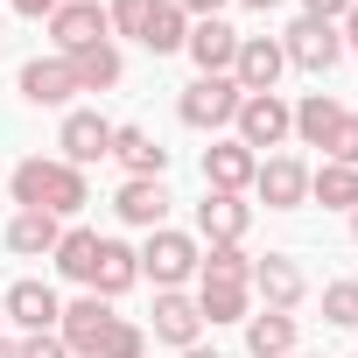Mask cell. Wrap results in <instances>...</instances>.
<instances>
[{
  "mask_svg": "<svg viewBox=\"0 0 358 358\" xmlns=\"http://www.w3.org/2000/svg\"><path fill=\"white\" fill-rule=\"evenodd\" d=\"M197 281H246V288H253V253H246V246H211V253L197 260Z\"/></svg>",
  "mask_w": 358,
  "mask_h": 358,
  "instance_id": "29",
  "label": "cell"
},
{
  "mask_svg": "<svg viewBox=\"0 0 358 358\" xmlns=\"http://www.w3.org/2000/svg\"><path fill=\"white\" fill-rule=\"evenodd\" d=\"M0 358H22V344H15V337H0Z\"/></svg>",
  "mask_w": 358,
  "mask_h": 358,
  "instance_id": "39",
  "label": "cell"
},
{
  "mask_svg": "<svg viewBox=\"0 0 358 358\" xmlns=\"http://www.w3.org/2000/svg\"><path fill=\"white\" fill-rule=\"evenodd\" d=\"M197 260H204V246H197L190 232L162 225V232H148V246H141V281H155V288H183V281L197 274Z\"/></svg>",
  "mask_w": 358,
  "mask_h": 358,
  "instance_id": "3",
  "label": "cell"
},
{
  "mask_svg": "<svg viewBox=\"0 0 358 358\" xmlns=\"http://www.w3.org/2000/svg\"><path fill=\"white\" fill-rule=\"evenodd\" d=\"M190 43V15L176 8V0H155V15H148V36H141V50H155V57H176Z\"/></svg>",
  "mask_w": 358,
  "mask_h": 358,
  "instance_id": "27",
  "label": "cell"
},
{
  "mask_svg": "<svg viewBox=\"0 0 358 358\" xmlns=\"http://www.w3.org/2000/svg\"><path fill=\"white\" fill-rule=\"evenodd\" d=\"M8 8H15V15H29V22H50L64 0H8Z\"/></svg>",
  "mask_w": 358,
  "mask_h": 358,
  "instance_id": "35",
  "label": "cell"
},
{
  "mask_svg": "<svg viewBox=\"0 0 358 358\" xmlns=\"http://www.w3.org/2000/svg\"><path fill=\"white\" fill-rule=\"evenodd\" d=\"M197 316L204 323H246L253 316V288L246 281H197Z\"/></svg>",
  "mask_w": 358,
  "mask_h": 358,
  "instance_id": "24",
  "label": "cell"
},
{
  "mask_svg": "<svg viewBox=\"0 0 358 358\" xmlns=\"http://www.w3.org/2000/svg\"><path fill=\"white\" fill-rule=\"evenodd\" d=\"M281 57L295 64V71H309V78H323V71H337V57H344V36H337V22H295L288 36H281Z\"/></svg>",
  "mask_w": 358,
  "mask_h": 358,
  "instance_id": "6",
  "label": "cell"
},
{
  "mask_svg": "<svg viewBox=\"0 0 358 358\" xmlns=\"http://www.w3.org/2000/svg\"><path fill=\"white\" fill-rule=\"evenodd\" d=\"M176 8H183V15H190V22H211V15H218V8H225V0H176Z\"/></svg>",
  "mask_w": 358,
  "mask_h": 358,
  "instance_id": "36",
  "label": "cell"
},
{
  "mask_svg": "<svg viewBox=\"0 0 358 358\" xmlns=\"http://www.w3.org/2000/svg\"><path fill=\"white\" fill-rule=\"evenodd\" d=\"M337 36H344V50H351V57H358V8H351V15H344V22H337Z\"/></svg>",
  "mask_w": 358,
  "mask_h": 358,
  "instance_id": "37",
  "label": "cell"
},
{
  "mask_svg": "<svg viewBox=\"0 0 358 358\" xmlns=\"http://www.w3.org/2000/svg\"><path fill=\"white\" fill-rule=\"evenodd\" d=\"M253 197H260L267 211H302V204H309V162L267 155V162L253 169Z\"/></svg>",
  "mask_w": 358,
  "mask_h": 358,
  "instance_id": "8",
  "label": "cell"
},
{
  "mask_svg": "<svg viewBox=\"0 0 358 358\" xmlns=\"http://www.w3.org/2000/svg\"><path fill=\"white\" fill-rule=\"evenodd\" d=\"M281 71H288V57H281V36H239V57H232V85L253 99V92H274L281 85Z\"/></svg>",
  "mask_w": 358,
  "mask_h": 358,
  "instance_id": "10",
  "label": "cell"
},
{
  "mask_svg": "<svg viewBox=\"0 0 358 358\" xmlns=\"http://www.w3.org/2000/svg\"><path fill=\"white\" fill-rule=\"evenodd\" d=\"M8 190H15L22 211H50V218H78V211L92 204L85 169H71L64 155H29V162H15Z\"/></svg>",
  "mask_w": 358,
  "mask_h": 358,
  "instance_id": "2",
  "label": "cell"
},
{
  "mask_svg": "<svg viewBox=\"0 0 358 358\" xmlns=\"http://www.w3.org/2000/svg\"><path fill=\"white\" fill-rule=\"evenodd\" d=\"M113 162H120L127 176H155V183H162V169H169V148H162L148 127H113Z\"/></svg>",
  "mask_w": 358,
  "mask_h": 358,
  "instance_id": "20",
  "label": "cell"
},
{
  "mask_svg": "<svg viewBox=\"0 0 358 358\" xmlns=\"http://www.w3.org/2000/svg\"><path fill=\"white\" fill-rule=\"evenodd\" d=\"M22 99H29V106H71V99H78L71 64H64V57H36V64H22Z\"/></svg>",
  "mask_w": 358,
  "mask_h": 358,
  "instance_id": "19",
  "label": "cell"
},
{
  "mask_svg": "<svg viewBox=\"0 0 358 358\" xmlns=\"http://www.w3.org/2000/svg\"><path fill=\"white\" fill-rule=\"evenodd\" d=\"M148 15H155V0H113L106 8V22H113V36H148Z\"/></svg>",
  "mask_w": 358,
  "mask_h": 358,
  "instance_id": "31",
  "label": "cell"
},
{
  "mask_svg": "<svg viewBox=\"0 0 358 358\" xmlns=\"http://www.w3.org/2000/svg\"><path fill=\"white\" fill-rule=\"evenodd\" d=\"M64 64H71L78 92H113V85L127 78V64H120V50H113V43H92V50H71Z\"/></svg>",
  "mask_w": 358,
  "mask_h": 358,
  "instance_id": "23",
  "label": "cell"
},
{
  "mask_svg": "<svg viewBox=\"0 0 358 358\" xmlns=\"http://www.w3.org/2000/svg\"><path fill=\"white\" fill-rule=\"evenodd\" d=\"M239 8H253V15H267V8H281V0H239Z\"/></svg>",
  "mask_w": 358,
  "mask_h": 358,
  "instance_id": "38",
  "label": "cell"
},
{
  "mask_svg": "<svg viewBox=\"0 0 358 358\" xmlns=\"http://www.w3.org/2000/svg\"><path fill=\"white\" fill-rule=\"evenodd\" d=\"M134 281H141V253H134L127 239H99V260H92V281H85V295L113 302V295H127Z\"/></svg>",
  "mask_w": 358,
  "mask_h": 358,
  "instance_id": "17",
  "label": "cell"
},
{
  "mask_svg": "<svg viewBox=\"0 0 358 358\" xmlns=\"http://www.w3.org/2000/svg\"><path fill=\"white\" fill-rule=\"evenodd\" d=\"M57 239H64V218H50V211H15L8 218V253H22V260H50Z\"/></svg>",
  "mask_w": 358,
  "mask_h": 358,
  "instance_id": "21",
  "label": "cell"
},
{
  "mask_svg": "<svg viewBox=\"0 0 358 358\" xmlns=\"http://www.w3.org/2000/svg\"><path fill=\"white\" fill-rule=\"evenodd\" d=\"M22 358H71V351H64L57 330H36V337H22Z\"/></svg>",
  "mask_w": 358,
  "mask_h": 358,
  "instance_id": "33",
  "label": "cell"
},
{
  "mask_svg": "<svg viewBox=\"0 0 358 358\" xmlns=\"http://www.w3.org/2000/svg\"><path fill=\"white\" fill-rule=\"evenodd\" d=\"M309 197H316L323 211H358V169H344V162L309 169Z\"/></svg>",
  "mask_w": 358,
  "mask_h": 358,
  "instance_id": "26",
  "label": "cell"
},
{
  "mask_svg": "<svg viewBox=\"0 0 358 358\" xmlns=\"http://www.w3.org/2000/svg\"><path fill=\"white\" fill-rule=\"evenodd\" d=\"M183 358H218V351H211V344H190V351H183Z\"/></svg>",
  "mask_w": 358,
  "mask_h": 358,
  "instance_id": "40",
  "label": "cell"
},
{
  "mask_svg": "<svg viewBox=\"0 0 358 358\" xmlns=\"http://www.w3.org/2000/svg\"><path fill=\"white\" fill-rule=\"evenodd\" d=\"M50 260H57V274H64V281H78V288H85V281H92V260H99V232H92V225H64V239H57V253H50Z\"/></svg>",
  "mask_w": 358,
  "mask_h": 358,
  "instance_id": "25",
  "label": "cell"
},
{
  "mask_svg": "<svg viewBox=\"0 0 358 358\" xmlns=\"http://www.w3.org/2000/svg\"><path fill=\"white\" fill-rule=\"evenodd\" d=\"M295 337H302V330H295L288 309H253V316H246V351H253V358H288Z\"/></svg>",
  "mask_w": 358,
  "mask_h": 358,
  "instance_id": "22",
  "label": "cell"
},
{
  "mask_svg": "<svg viewBox=\"0 0 358 358\" xmlns=\"http://www.w3.org/2000/svg\"><path fill=\"white\" fill-rule=\"evenodd\" d=\"M148 330H155V344H176V351L204 344V316H197V295H183V288H155Z\"/></svg>",
  "mask_w": 358,
  "mask_h": 358,
  "instance_id": "7",
  "label": "cell"
},
{
  "mask_svg": "<svg viewBox=\"0 0 358 358\" xmlns=\"http://www.w3.org/2000/svg\"><path fill=\"white\" fill-rule=\"evenodd\" d=\"M190 64H197V78H232V57H239V29L225 22V15H211V22H190Z\"/></svg>",
  "mask_w": 358,
  "mask_h": 358,
  "instance_id": "13",
  "label": "cell"
},
{
  "mask_svg": "<svg viewBox=\"0 0 358 358\" xmlns=\"http://www.w3.org/2000/svg\"><path fill=\"white\" fill-rule=\"evenodd\" d=\"M253 169H260L253 148H239V141H211V148H204V190L246 197V190H253Z\"/></svg>",
  "mask_w": 358,
  "mask_h": 358,
  "instance_id": "14",
  "label": "cell"
},
{
  "mask_svg": "<svg viewBox=\"0 0 358 358\" xmlns=\"http://www.w3.org/2000/svg\"><path fill=\"white\" fill-rule=\"evenodd\" d=\"M0 323H8V309H0Z\"/></svg>",
  "mask_w": 358,
  "mask_h": 358,
  "instance_id": "42",
  "label": "cell"
},
{
  "mask_svg": "<svg viewBox=\"0 0 358 358\" xmlns=\"http://www.w3.org/2000/svg\"><path fill=\"white\" fill-rule=\"evenodd\" d=\"M113 211H120V225L162 232V225H169V190L155 183V176H127V183H120V197H113Z\"/></svg>",
  "mask_w": 358,
  "mask_h": 358,
  "instance_id": "18",
  "label": "cell"
},
{
  "mask_svg": "<svg viewBox=\"0 0 358 358\" xmlns=\"http://www.w3.org/2000/svg\"><path fill=\"white\" fill-rule=\"evenodd\" d=\"M50 43H57V57H71V50L113 43V22H106V8H99V0H64V8L50 15Z\"/></svg>",
  "mask_w": 358,
  "mask_h": 358,
  "instance_id": "9",
  "label": "cell"
},
{
  "mask_svg": "<svg viewBox=\"0 0 358 358\" xmlns=\"http://www.w3.org/2000/svg\"><path fill=\"white\" fill-rule=\"evenodd\" d=\"M351 8H358V0H302V15H309V22H344Z\"/></svg>",
  "mask_w": 358,
  "mask_h": 358,
  "instance_id": "34",
  "label": "cell"
},
{
  "mask_svg": "<svg viewBox=\"0 0 358 358\" xmlns=\"http://www.w3.org/2000/svg\"><path fill=\"white\" fill-rule=\"evenodd\" d=\"M57 148H64V162H71V169H92V162H106V155H113V120L78 106V113H64Z\"/></svg>",
  "mask_w": 358,
  "mask_h": 358,
  "instance_id": "11",
  "label": "cell"
},
{
  "mask_svg": "<svg viewBox=\"0 0 358 358\" xmlns=\"http://www.w3.org/2000/svg\"><path fill=\"white\" fill-rule=\"evenodd\" d=\"M351 239H358V211H351Z\"/></svg>",
  "mask_w": 358,
  "mask_h": 358,
  "instance_id": "41",
  "label": "cell"
},
{
  "mask_svg": "<svg viewBox=\"0 0 358 358\" xmlns=\"http://www.w3.org/2000/svg\"><path fill=\"white\" fill-rule=\"evenodd\" d=\"M323 323L330 330H351L358 323V281H323Z\"/></svg>",
  "mask_w": 358,
  "mask_h": 358,
  "instance_id": "30",
  "label": "cell"
},
{
  "mask_svg": "<svg viewBox=\"0 0 358 358\" xmlns=\"http://www.w3.org/2000/svg\"><path fill=\"white\" fill-rule=\"evenodd\" d=\"M0 309H8V323H22L29 337H36V330H57V316H64V302H57L50 281H15V288H0Z\"/></svg>",
  "mask_w": 358,
  "mask_h": 358,
  "instance_id": "15",
  "label": "cell"
},
{
  "mask_svg": "<svg viewBox=\"0 0 358 358\" xmlns=\"http://www.w3.org/2000/svg\"><path fill=\"white\" fill-rule=\"evenodd\" d=\"M253 295H260V309H302V295H309V274L288 260V253H260L253 260Z\"/></svg>",
  "mask_w": 358,
  "mask_h": 358,
  "instance_id": "12",
  "label": "cell"
},
{
  "mask_svg": "<svg viewBox=\"0 0 358 358\" xmlns=\"http://www.w3.org/2000/svg\"><path fill=\"white\" fill-rule=\"evenodd\" d=\"M232 127H239L232 141L260 155V148H281V141L295 134V106H288L281 92H253V99H239V120H232Z\"/></svg>",
  "mask_w": 358,
  "mask_h": 358,
  "instance_id": "5",
  "label": "cell"
},
{
  "mask_svg": "<svg viewBox=\"0 0 358 358\" xmlns=\"http://www.w3.org/2000/svg\"><path fill=\"white\" fill-rule=\"evenodd\" d=\"M337 120H344V106H337L330 92H309V99L295 106V141H302V148H323Z\"/></svg>",
  "mask_w": 358,
  "mask_h": 358,
  "instance_id": "28",
  "label": "cell"
},
{
  "mask_svg": "<svg viewBox=\"0 0 358 358\" xmlns=\"http://www.w3.org/2000/svg\"><path fill=\"white\" fill-rule=\"evenodd\" d=\"M57 337H64L71 358H148V330L134 316H113V302H99V295L64 302Z\"/></svg>",
  "mask_w": 358,
  "mask_h": 358,
  "instance_id": "1",
  "label": "cell"
},
{
  "mask_svg": "<svg viewBox=\"0 0 358 358\" xmlns=\"http://www.w3.org/2000/svg\"><path fill=\"white\" fill-rule=\"evenodd\" d=\"M323 155H330V162H344V169H358V113H344V120L330 127V141H323Z\"/></svg>",
  "mask_w": 358,
  "mask_h": 358,
  "instance_id": "32",
  "label": "cell"
},
{
  "mask_svg": "<svg viewBox=\"0 0 358 358\" xmlns=\"http://www.w3.org/2000/svg\"><path fill=\"white\" fill-rule=\"evenodd\" d=\"M239 85L232 78H197V85H183V99H176V120L183 127H197V134H218V127H232L239 120Z\"/></svg>",
  "mask_w": 358,
  "mask_h": 358,
  "instance_id": "4",
  "label": "cell"
},
{
  "mask_svg": "<svg viewBox=\"0 0 358 358\" xmlns=\"http://www.w3.org/2000/svg\"><path fill=\"white\" fill-rule=\"evenodd\" d=\"M288 358H302V351H288Z\"/></svg>",
  "mask_w": 358,
  "mask_h": 358,
  "instance_id": "43",
  "label": "cell"
},
{
  "mask_svg": "<svg viewBox=\"0 0 358 358\" xmlns=\"http://www.w3.org/2000/svg\"><path fill=\"white\" fill-rule=\"evenodd\" d=\"M246 225H253V204H246V197L204 190V204H197V232H204L211 246H246Z\"/></svg>",
  "mask_w": 358,
  "mask_h": 358,
  "instance_id": "16",
  "label": "cell"
}]
</instances>
